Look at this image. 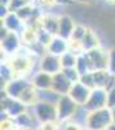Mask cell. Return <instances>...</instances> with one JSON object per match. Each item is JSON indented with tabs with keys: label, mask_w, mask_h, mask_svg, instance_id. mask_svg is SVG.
Masks as SVG:
<instances>
[{
	"label": "cell",
	"mask_w": 115,
	"mask_h": 130,
	"mask_svg": "<svg viewBox=\"0 0 115 130\" xmlns=\"http://www.w3.org/2000/svg\"><path fill=\"white\" fill-rule=\"evenodd\" d=\"M57 125L53 121H49V122H43L41 126L39 127V130H57Z\"/></svg>",
	"instance_id": "8"
},
{
	"label": "cell",
	"mask_w": 115,
	"mask_h": 130,
	"mask_svg": "<svg viewBox=\"0 0 115 130\" xmlns=\"http://www.w3.org/2000/svg\"><path fill=\"white\" fill-rule=\"evenodd\" d=\"M107 130H115V122H112L110 126H109V129Z\"/></svg>",
	"instance_id": "10"
},
{
	"label": "cell",
	"mask_w": 115,
	"mask_h": 130,
	"mask_svg": "<svg viewBox=\"0 0 115 130\" xmlns=\"http://www.w3.org/2000/svg\"><path fill=\"white\" fill-rule=\"evenodd\" d=\"M62 64L61 61L54 57V55H48L43 59V62H41V72H45V73H49V74H56L58 73V70L61 69Z\"/></svg>",
	"instance_id": "6"
},
{
	"label": "cell",
	"mask_w": 115,
	"mask_h": 130,
	"mask_svg": "<svg viewBox=\"0 0 115 130\" xmlns=\"http://www.w3.org/2000/svg\"><path fill=\"white\" fill-rule=\"evenodd\" d=\"M71 81L65 73H56L53 74V83H52V90L58 92V94H64L70 91L71 89Z\"/></svg>",
	"instance_id": "5"
},
{
	"label": "cell",
	"mask_w": 115,
	"mask_h": 130,
	"mask_svg": "<svg viewBox=\"0 0 115 130\" xmlns=\"http://www.w3.org/2000/svg\"><path fill=\"white\" fill-rule=\"evenodd\" d=\"M62 130H81V127L78 125V124H66Z\"/></svg>",
	"instance_id": "9"
},
{
	"label": "cell",
	"mask_w": 115,
	"mask_h": 130,
	"mask_svg": "<svg viewBox=\"0 0 115 130\" xmlns=\"http://www.w3.org/2000/svg\"><path fill=\"white\" fill-rule=\"evenodd\" d=\"M106 3H109V4H115V0H105Z\"/></svg>",
	"instance_id": "11"
},
{
	"label": "cell",
	"mask_w": 115,
	"mask_h": 130,
	"mask_svg": "<svg viewBox=\"0 0 115 130\" xmlns=\"http://www.w3.org/2000/svg\"><path fill=\"white\" fill-rule=\"evenodd\" d=\"M69 95L72 98L76 104L79 105H84L88 100V98L91 95V91L88 89V86H85L81 82H74L71 86V89L69 91Z\"/></svg>",
	"instance_id": "4"
},
{
	"label": "cell",
	"mask_w": 115,
	"mask_h": 130,
	"mask_svg": "<svg viewBox=\"0 0 115 130\" xmlns=\"http://www.w3.org/2000/svg\"><path fill=\"white\" fill-rule=\"evenodd\" d=\"M112 122H114L112 113L106 108L93 111L85 118V125L91 130H106Z\"/></svg>",
	"instance_id": "1"
},
{
	"label": "cell",
	"mask_w": 115,
	"mask_h": 130,
	"mask_svg": "<svg viewBox=\"0 0 115 130\" xmlns=\"http://www.w3.org/2000/svg\"><path fill=\"white\" fill-rule=\"evenodd\" d=\"M35 113L41 122L54 121L57 118V105L47 102H38L35 104Z\"/></svg>",
	"instance_id": "2"
},
{
	"label": "cell",
	"mask_w": 115,
	"mask_h": 130,
	"mask_svg": "<svg viewBox=\"0 0 115 130\" xmlns=\"http://www.w3.org/2000/svg\"><path fill=\"white\" fill-rule=\"evenodd\" d=\"M76 112V103L72 100V98L69 96H61L60 102L57 104V117L60 120H66L75 115Z\"/></svg>",
	"instance_id": "3"
},
{
	"label": "cell",
	"mask_w": 115,
	"mask_h": 130,
	"mask_svg": "<svg viewBox=\"0 0 115 130\" xmlns=\"http://www.w3.org/2000/svg\"><path fill=\"white\" fill-rule=\"evenodd\" d=\"M52 83H53V77L45 72H40L35 75V78L33 81V85L38 89H43V90H48L52 89Z\"/></svg>",
	"instance_id": "7"
}]
</instances>
